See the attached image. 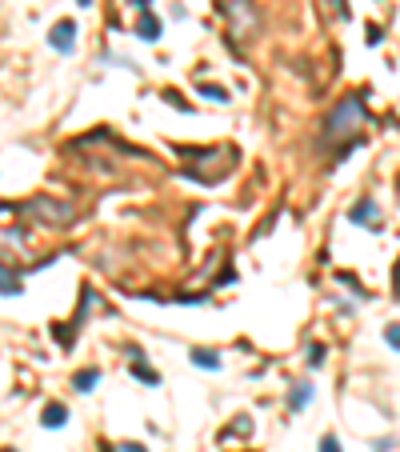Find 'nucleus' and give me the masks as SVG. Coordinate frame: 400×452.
Returning a JSON list of instances; mask_svg holds the SVG:
<instances>
[{
	"label": "nucleus",
	"instance_id": "1",
	"mask_svg": "<svg viewBox=\"0 0 400 452\" xmlns=\"http://www.w3.org/2000/svg\"><path fill=\"white\" fill-rule=\"evenodd\" d=\"M364 129V104L356 96H344V101L332 109L329 116V141H344V136H356Z\"/></svg>",
	"mask_w": 400,
	"mask_h": 452
},
{
	"label": "nucleus",
	"instance_id": "2",
	"mask_svg": "<svg viewBox=\"0 0 400 452\" xmlns=\"http://www.w3.org/2000/svg\"><path fill=\"white\" fill-rule=\"evenodd\" d=\"M24 212H29V216H36L40 224H49V228H60V224L72 221V204H56V201H49V196H36V201H29V204H24Z\"/></svg>",
	"mask_w": 400,
	"mask_h": 452
},
{
	"label": "nucleus",
	"instance_id": "3",
	"mask_svg": "<svg viewBox=\"0 0 400 452\" xmlns=\"http://www.w3.org/2000/svg\"><path fill=\"white\" fill-rule=\"evenodd\" d=\"M229 21H232V36L249 41L252 32H256V9H252V0H232L229 4Z\"/></svg>",
	"mask_w": 400,
	"mask_h": 452
},
{
	"label": "nucleus",
	"instance_id": "4",
	"mask_svg": "<svg viewBox=\"0 0 400 452\" xmlns=\"http://www.w3.org/2000/svg\"><path fill=\"white\" fill-rule=\"evenodd\" d=\"M49 44L56 52H72L76 49V24L72 21H60V24H52V32H49Z\"/></svg>",
	"mask_w": 400,
	"mask_h": 452
},
{
	"label": "nucleus",
	"instance_id": "5",
	"mask_svg": "<svg viewBox=\"0 0 400 452\" xmlns=\"http://www.w3.org/2000/svg\"><path fill=\"white\" fill-rule=\"evenodd\" d=\"M349 221L352 224H380V204L376 201H356L349 209Z\"/></svg>",
	"mask_w": 400,
	"mask_h": 452
},
{
	"label": "nucleus",
	"instance_id": "6",
	"mask_svg": "<svg viewBox=\"0 0 400 452\" xmlns=\"http://www.w3.org/2000/svg\"><path fill=\"white\" fill-rule=\"evenodd\" d=\"M64 421H69V408H64V404H44V412H40V424H44V428H64Z\"/></svg>",
	"mask_w": 400,
	"mask_h": 452
},
{
	"label": "nucleus",
	"instance_id": "7",
	"mask_svg": "<svg viewBox=\"0 0 400 452\" xmlns=\"http://www.w3.org/2000/svg\"><path fill=\"white\" fill-rule=\"evenodd\" d=\"M309 404H312V384L309 381H296V384H292V392H289V408L300 412V408H309Z\"/></svg>",
	"mask_w": 400,
	"mask_h": 452
},
{
	"label": "nucleus",
	"instance_id": "8",
	"mask_svg": "<svg viewBox=\"0 0 400 452\" xmlns=\"http://www.w3.org/2000/svg\"><path fill=\"white\" fill-rule=\"evenodd\" d=\"M16 292H20V272L0 264V296H16Z\"/></svg>",
	"mask_w": 400,
	"mask_h": 452
},
{
	"label": "nucleus",
	"instance_id": "9",
	"mask_svg": "<svg viewBox=\"0 0 400 452\" xmlns=\"http://www.w3.org/2000/svg\"><path fill=\"white\" fill-rule=\"evenodd\" d=\"M136 36L140 41H160V21L149 9H144V16H140V24H136Z\"/></svg>",
	"mask_w": 400,
	"mask_h": 452
},
{
	"label": "nucleus",
	"instance_id": "10",
	"mask_svg": "<svg viewBox=\"0 0 400 452\" xmlns=\"http://www.w3.org/2000/svg\"><path fill=\"white\" fill-rule=\"evenodd\" d=\"M192 364H196V368H212V372H216L220 368V356L212 348H196V352H192Z\"/></svg>",
	"mask_w": 400,
	"mask_h": 452
},
{
	"label": "nucleus",
	"instance_id": "11",
	"mask_svg": "<svg viewBox=\"0 0 400 452\" xmlns=\"http://www.w3.org/2000/svg\"><path fill=\"white\" fill-rule=\"evenodd\" d=\"M200 96H204V101H212V104H224V101H229V92L220 89V84H209V81L200 84Z\"/></svg>",
	"mask_w": 400,
	"mask_h": 452
},
{
	"label": "nucleus",
	"instance_id": "12",
	"mask_svg": "<svg viewBox=\"0 0 400 452\" xmlns=\"http://www.w3.org/2000/svg\"><path fill=\"white\" fill-rule=\"evenodd\" d=\"M100 381V372L96 368H84V372H76V392H92V384Z\"/></svg>",
	"mask_w": 400,
	"mask_h": 452
},
{
	"label": "nucleus",
	"instance_id": "13",
	"mask_svg": "<svg viewBox=\"0 0 400 452\" xmlns=\"http://www.w3.org/2000/svg\"><path fill=\"white\" fill-rule=\"evenodd\" d=\"M132 372H136L140 381H149V384H156V381H160L156 372H152V368H149V364H140V361H136V364H132Z\"/></svg>",
	"mask_w": 400,
	"mask_h": 452
},
{
	"label": "nucleus",
	"instance_id": "14",
	"mask_svg": "<svg viewBox=\"0 0 400 452\" xmlns=\"http://www.w3.org/2000/svg\"><path fill=\"white\" fill-rule=\"evenodd\" d=\"M384 341H389L392 348L400 352V324H389V328H384Z\"/></svg>",
	"mask_w": 400,
	"mask_h": 452
},
{
	"label": "nucleus",
	"instance_id": "15",
	"mask_svg": "<svg viewBox=\"0 0 400 452\" xmlns=\"http://www.w3.org/2000/svg\"><path fill=\"white\" fill-rule=\"evenodd\" d=\"M320 452H344V448H340V441H336V436H332V432H329V436L320 441Z\"/></svg>",
	"mask_w": 400,
	"mask_h": 452
},
{
	"label": "nucleus",
	"instance_id": "16",
	"mask_svg": "<svg viewBox=\"0 0 400 452\" xmlns=\"http://www.w3.org/2000/svg\"><path fill=\"white\" fill-rule=\"evenodd\" d=\"M116 452H149V448H144V444H132V441H129V444H120Z\"/></svg>",
	"mask_w": 400,
	"mask_h": 452
},
{
	"label": "nucleus",
	"instance_id": "17",
	"mask_svg": "<svg viewBox=\"0 0 400 452\" xmlns=\"http://www.w3.org/2000/svg\"><path fill=\"white\" fill-rule=\"evenodd\" d=\"M392 281H396V292H400V264H396V272H392Z\"/></svg>",
	"mask_w": 400,
	"mask_h": 452
},
{
	"label": "nucleus",
	"instance_id": "18",
	"mask_svg": "<svg viewBox=\"0 0 400 452\" xmlns=\"http://www.w3.org/2000/svg\"><path fill=\"white\" fill-rule=\"evenodd\" d=\"M0 452H12V448H0Z\"/></svg>",
	"mask_w": 400,
	"mask_h": 452
}]
</instances>
